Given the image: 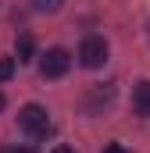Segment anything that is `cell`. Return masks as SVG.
I'll use <instances>...</instances> for the list:
<instances>
[{
	"instance_id": "1",
	"label": "cell",
	"mask_w": 150,
	"mask_h": 153,
	"mask_svg": "<svg viewBox=\"0 0 150 153\" xmlns=\"http://www.w3.org/2000/svg\"><path fill=\"white\" fill-rule=\"evenodd\" d=\"M18 128L25 132V135H46L50 132V114H46V107H39V103H25L22 111H18Z\"/></svg>"
},
{
	"instance_id": "2",
	"label": "cell",
	"mask_w": 150,
	"mask_h": 153,
	"mask_svg": "<svg viewBox=\"0 0 150 153\" xmlns=\"http://www.w3.org/2000/svg\"><path fill=\"white\" fill-rule=\"evenodd\" d=\"M72 68V53L64 46H50L43 57H39V75L43 78H64Z\"/></svg>"
},
{
	"instance_id": "3",
	"label": "cell",
	"mask_w": 150,
	"mask_h": 153,
	"mask_svg": "<svg viewBox=\"0 0 150 153\" xmlns=\"http://www.w3.org/2000/svg\"><path fill=\"white\" fill-rule=\"evenodd\" d=\"M107 61V39L104 36H86L79 46V64L82 68H104Z\"/></svg>"
},
{
	"instance_id": "4",
	"label": "cell",
	"mask_w": 150,
	"mask_h": 153,
	"mask_svg": "<svg viewBox=\"0 0 150 153\" xmlns=\"http://www.w3.org/2000/svg\"><path fill=\"white\" fill-rule=\"evenodd\" d=\"M132 111L140 117H150V82H136V89H132Z\"/></svg>"
},
{
	"instance_id": "5",
	"label": "cell",
	"mask_w": 150,
	"mask_h": 153,
	"mask_svg": "<svg viewBox=\"0 0 150 153\" xmlns=\"http://www.w3.org/2000/svg\"><path fill=\"white\" fill-rule=\"evenodd\" d=\"M111 96H114L111 85H107V89H104V85H97V89L89 93V100H86V111H89V114H97L100 107H107V103H111Z\"/></svg>"
},
{
	"instance_id": "6",
	"label": "cell",
	"mask_w": 150,
	"mask_h": 153,
	"mask_svg": "<svg viewBox=\"0 0 150 153\" xmlns=\"http://www.w3.org/2000/svg\"><path fill=\"white\" fill-rule=\"evenodd\" d=\"M14 53H18V64L32 61V53H36V43H32V36H18V43H14Z\"/></svg>"
},
{
	"instance_id": "7",
	"label": "cell",
	"mask_w": 150,
	"mask_h": 153,
	"mask_svg": "<svg viewBox=\"0 0 150 153\" xmlns=\"http://www.w3.org/2000/svg\"><path fill=\"white\" fill-rule=\"evenodd\" d=\"M61 7H64V0H32V11H39V14H54Z\"/></svg>"
},
{
	"instance_id": "8",
	"label": "cell",
	"mask_w": 150,
	"mask_h": 153,
	"mask_svg": "<svg viewBox=\"0 0 150 153\" xmlns=\"http://www.w3.org/2000/svg\"><path fill=\"white\" fill-rule=\"evenodd\" d=\"M11 75H14V57H0V82H7Z\"/></svg>"
},
{
	"instance_id": "9",
	"label": "cell",
	"mask_w": 150,
	"mask_h": 153,
	"mask_svg": "<svg viewBox=\"0 0 150 153\" xmlns=\"http://www.w3.org/2000/svg\"><path fill=\"white\" fill-rule=\"evenodd\" d=\"M4 153H32V150H29V146H7Z\"/></svg>"
},
{
	"instance_id": "10",
	"label": "cell",
	"mask_w": 150,
	"mask_h": 153,
	"mask_svg": "<svg viewBox=\"0 0 150 153\" xmlns=\"http://www.w3.org/2000/svg\"><path fill=\"white\" fill-rule=\"evenodd\" d=\"M50 153H75V150H72V146H64V143H61V146H54Z\"/></svg>"
},
{
	"instance_id": "11",
	"label": "cell",
	"mask_w": 150,
	"mask_h": 153,
	"mask_svg": "<svg viewBox=\"0 0 150 153\" xmlns=\"http://www.w3.org/2000/svg\"><path fill=\"white\" fill-rule=\"evenodd\" d=\"M104 153H122V146H118V143H111V146H107Z\"/></svg>"
},
{
	"instance_id": "12",
	"label": "cell",
	"mask_w": 150,
	"mask_h": 153,
	"mask_svg": "<svg viewBox=\"0 0 150 153\" xmlns=\"http://www.w3.org/2000/svg\"><path fill=\"white\" fill-rule=\"evenodd\" d=\"M4 107H7V100H4V93H0V111H4Z\"/></svg>"
}]
</instances>
